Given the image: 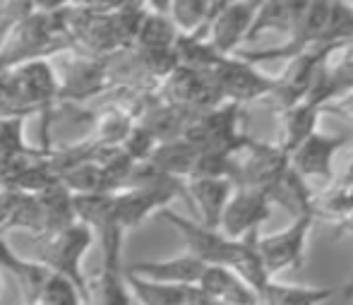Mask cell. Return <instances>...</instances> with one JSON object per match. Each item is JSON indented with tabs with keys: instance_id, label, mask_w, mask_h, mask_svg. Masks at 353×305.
I'll use <instances>...</instances> for the list:
<instances>
[{
	"instance_id": "cell-1",
	"label": "cell",
	"mask_w": 353,
	"mask_h": 305,
	"mask_svg": "<svg viewBox=\"0 0 353 305\" xmlns=\"http://www.w3.org/2000/svg\"><path fill=\"white\" fill-rule=\"evenodd\" d=\"M94 243V233L84 224H72L56 233L34 238V262L43 264L51 274L65 277L84 298V282L87 274L82 272V257L87 255L89 245Z\"/></svg>"
},
{
	"instance_id": "cell-2",
	"label": "cell",
	"mask_w": 353,
	"mask_h": 305,
	"mask_svg": "<svg viewBox=\"0 0 353 305\" xmlns=\"http://www.w3.org/2000/svg\"><path fill=\"white\" fill-rule=\"evenodd\" d=\"M176 197H185L183 181L157 171L149 181L135 185V188L118 190L113 195L111 224L118 231L128 233L130 228L140 226L144 219L152 217L154 212L166 209V204Z\"/></svg>"
},
{
	"instance_id": "cell-3",
	"label": "cell",
	"mask_w": 353,
	"mask_h": 305,
	"mask_svg": "<svg viewBox=\"0 0 353 305\" xmlns=\"http://www.w3.org/2000/svg\"><path fill=\"white\" fill-rule=\"evenodd\" d=\"M245 106L223 101L212 111L195 113L183 139L195 144L197 149L238 154L250 139V135L245 132Z\"/></svg>"
},
{
	"instance_id": "cell-4",
	"label": "cell",
	"mask_w": 353,
	"mask_h": 305,
	"mask_svg": "<svg viewBox=\"0 0 353 305\" xmlns=\"http://www.w3.org/2000/svg\"><path fill=\"white\" fill-rule=\"evenodd\" d=\"M58 61H61V70H56V106H87L111 92V72H108L111 56L79 58L72 53H63L58 56Z\"/></svg>"
},
{
	"instance_id": "cell-5",
	"label": "cell",
	"mask_w": 353,
	"mask_h": 305,
	"mask_svg": "<svg viewBox=\"0 0 353 305\" xmlns=\"http://www.w3.org/2000/svg\"><path fill=\"white\" fill-rule=\"evenodd\" d=\"M24 118L41 113L43 121L56 108L58 77L51 61H32L0 75Z\"/></svg>"
},
{
	"instance_id": "cell-6",
	"label": "cell",
	"mask_w": 353,
	"mask_h": 305,
	"mask_svg": "<svg viewBox=\"0 0 353 305\" xmlns=\"http://www.w3.org/2000/svg\"><path fill=\"white\" fill-rule=\"evenodd\" d=\"M205 72L210 75L219 97L238 106L270 99L276 89V75L262 72L260 68L236 56H219Z\"/></svg>"
},
{
	"instance_id": "cell-7",
	"label": "cell",
	"mask_w": 353,
	"mask_h": 305,
	"mask_svg": "<svg viewBox=\"0 0 353 305\" xmlns=\"http://www.w3.org/2000/svg\"><path fill=\"white\" fill-rule=\"evenodd\" d=\"M286 173L288 154L276 142H257L250 137L241 152L233 154V188L260 190L272 199Z\"/></svg>"
},
{
	"instance_id": "cell-8",
	"label": "cell",
	"mask_w": 353,
	"mask_h": 305,
	"mask_svg": "<svg viewBox=\"0 0 353 305\" xmlns=\"http://www.w3.org/2000/svg\"><path fill=\"white\" fill-rule=\"evenodd\" d=\"M344 144L346 135L325 132L317 128L288 154V166L312 190V195L325 193L334 183V157Z\"/></svg>"
},
{
	"instance_id": "cell-9",
	"label": "cell",
	"mask_w": 353,
	"mask_h": 305,
	"mask_svg": "<svg viewBox=\"0 0 353 305\" xmlns=\"http://www.w3.org/2000/svg\"><path fill=\"white\" fill-rule=\"evenodd\" d=\"M315 224V214L312 207L301 212L298 217H293L291 226H286L283 231L262 236L260 233V255L265 272L270 279H274L281 272H298L305 264V248H307V236L312 231Z\"/></svg>"
},
{
	"instance_id": "cell-10",
	"label": "cell",
	"mask_w": 353,
	"mask_h": 305,
	"mask_svg": "<svg viewBox=\"0 0 353 305\" xmlns=\"http://www.w3.org/2000/svg\"><path fill=\"white\" fill-rule=\"evenodd\" d=\"M157 99L171 106L185 108L190 113H205L223 104L216 87L212 84L210 75L202 70H192L185 65H178L171 75L157 89Z\"/></svg>"
},
{
	"instance_id": "cell-11",
	"label": "cell",
	"mask_w": 353,
	"mask_h": 305,
	"mask_svg": "<svg viewBox=\"0 0 353 305\" xmlns=\"http://www.w3.org/2000/svg\"><path fill=\"white\" fill-rule=\"evenodd\" d=\"M159 217L168 222L173 228H178L188 245V255L200 259L205 267H228L231 269L233 259L238 253V241H228L219 228H207L197 222L181 217L171 209H161Z\"/></svg>"
},
{
	"instance_id": "cell-12",
	"label": "cell",
	"mask_w": 353,
	"mask_h": 305,
	"mask_svg": "<svg viewBox=\"0 0 353 305\" xmlns=\"http://www.w3.org/2000/svg\"><path fill=\"white\" fill-rule=\"evenodd\" d=\"M334 48L336 46H317L288 58L281 75H276V89L270 97L274 101L276 111H283V108L293 106V104L303 101L307 97V92L315 84L317 72H320V68L332 56Z\"/></svg>"
},
{
	"instance_id": "cell-13",
	"label": "cell",
	"mask_w": 353,
	"mask_h": 305,
	"mask_svg": "<svg viewBox=\"0 0 353 305\" xmlns=\"http://www.w3.org/2000/svg\"><path fill=\"white\" fill-rule=\"evenodd\" d=\"M272 214V199L260 190L250 188H233L226 207H223L219 231L228 241H241L250 231H260L262 224Z\"/></svg>"
},
{
	"instance_id": "cell-14",
	"label": "cell",
	"mask_w": 353,
	"mask_h": 305,
	"mask_svg": "<svg viewBox=\"0 0 353 305\" xmlns=\"http://www.w3.org/2000/svg\"><path fill=\"white\" fill-rule=\"evenodd\" d=\"M257 8H260V3H255V0H248V3L223 0L219 5L216 14L210 22V32H207V41L219 56H233L236 51H241V43H245Z\"/></svg>"
},
{
	"instance_id": "cell-15",
	"label": "cell",
	"mask_w": 353,
	"mask_h": 305,
	"mask_svg": "<svg viewBox=\"0 0 353 305\" xmlns=\"http://www.w3.org/2000/svg\"><path fill=\"white\" fill-rule=\"evenodd\" d=\"M29 204H32V236H46V233H56L61 228H68L77 224L72 207V193L65 185L56 183L51 188L41 190L37 195H29Z\"/></svg>"
},
{
	"instance_id": "cell-16",
	"label": "cell",
	"mask_w": 353,
	"mask_h": 305,
	"mask_svg": "<svg viewBox=\"0 0 353 305\" xmlns=\"http://www.w3.org/2000/svg\"><path fill=\"white\" fill-rule=\"evenodd\" d=\"M82 305H132L121 257H101V267L84 282Z\"/></svg>"
},
{
	"instance_id": "cell-17",
	"label": "cell",
	"mask_w": 353,
	"mask_h": 305,
	"mask_svg": "<svg viewBox=\"0 0 353 305\" xmlns=\"http://www.w3.org/2000/svg\"><path fill=\"white\" fill-rule=\"evenodd\" d=\"M183 188H185V199L200 212L202 226L219 228L223 207L233 193V183L226 178H190L183 181Z\"/></svg>"
},
{
	"instance_id": "cell-18",
	"label": "cell",
	"mask_w": 353,
	"mask_h": 305,
	"mask_svg": "<svg viewBox=\"0 0 353 305\" xmlns=\"http://www.w3.org/2000/svg\"><path fill=\"white\" fill-rule=\"evenodd\" d=\"M132 277L147 279V282L157 284H173V286H195L200 282L205 264L195 259L192 255H183V257L163 259V262H135L125 269Z\"/></svg>"
},
{
	"instance_id": "cell-19",
	"label": "cell",
	"mask_w": 353,
	"mask_h": 305,
	"mask_svg": "<svg viewBox=\"0 0 353 305\" xmlns=\"http://www.w3.org/2000/svg\"><path fill=\"white\" fill-rule=\"evenodd\" d=\"M195 286L221 305H260V296L228 267H205Z\"/></svg>"
},
{
	"instance_id": "cell-20",
	"label": "cell",
	"mask_w": 353,
	"mask_h": 305,
	"mask_svg": "<svg viewBox=\"0 0 353 305\" xmlns=\"http://www.w3.org/2000/svg\"><path fill=\"white\" fill-rule=\"evenodd\" d=\"M0 272L10 274V277L19 284V291H22L24 305L39 301V296H41V288L46 286L48 277H51V272H48L43 264L34 262V259L17 257V255H14V250L10 248L3 238H0Z\"/></svg>"
},
{
	"instance_id": "cell-21",
	"label": "cell",
	"mask_w": 353,
	"mask_h": 305,
	"mask_svg": "<svg viewBox=\"0 0 353 305\" xmlns=\"http://www.w3.org/2000/svg\"><path fill=\"white\" fill-rule=\"evenodd\" d=\"M192 116H195V113L185 111V108L171 106V104H163L157 99V101L144 111V116L137 121V125H142V128L152 135L157 144H166V142L183 139L185 128L190 125Z\"/></svg>"
},
{
	"instance_id": "cell-22",
	"label": "cell",
	"mask_w": 353,
	"mask_h": 305,
	"mask_svg": "<svg viewBox=\"0 0 353 305\" xmlns=\"http://www.w3.org/2000/svg\"><path fill=\"white\" fill-rule=\"evenodd\" d=\"M147 14H144L140 32H137L135 46L142 51H173L178 39L176 24L168 17V3H144Z\"/></svg>"
},
{
	"instance_id": "cell-23",
	"label": "cell",
	"mask_w": 353,
	"mask_h": 305,
	"mask_svg": "<svg viewBox=\"0 0 353 305\" xmlns=\"http://www.w3.org/2000/svg\"><path fill=\"white\" fill-rule=\"evenodd\" d=\"M276 113H279V139H276V144H279L286 154H291L307 135L315 132L317 123H320V116H322L320 108L312 106L305 99Z\"/></svg>"
},
{
	"instance_id": "cell-24",
	"label": "cell",
	"mask_w": 353,
	"mask_h": 305,
	"mask_svg": "<svg viewBox=\"0 0 353 305\" xmlns=\"http://www.w3.org/2000/svg\"><path fill=\"white\" fill-rule=\"evenodd\" d=\"M339 296V286H298L272 279L260 293V305H325Z\"/></svg>"
},
{
	"instance_id": "cell-25",
	"label": "cell",
	"mask_w": 353,
	"mask_h": 305,
	"mask_svg": "<svg viewBox=\"0 0 353 305\" xmlns=\"http://www.w3.org/2000/svg\"><path fill=\"white\" fill-rule=\"evenodd\" d=\"M231 272L238 274L252 291L260 296L265 291V286L272 282L265 272V264H262V255H260V231H250L248 236H243L238 241V253L236 259L231 264Z\"/></svg>"
},
{
	"instance_id": "cell-26",
	"label": "cell",
	"mask_w": 353,
	"mask_h": 305,
	"mask_svg": "<svg viewBox=\"0 0 353 305\" xmlns=\"http://www.w3.org/2000/svg\"><path fill=\"white\" fill-rule=\"evenodd\" d=\"M296 10L298 3H288V0H267V3H260L250 32L245 37V43H252L267 32L286 34L288 39L293 32V22H296Z\"/></svg>"
},
{
	"instance_id": "cell-27",
	"label": "cell",
	"mask_w": 353,
	"mask_h": 305,
	"mask_svg": "<svg viewBox=\"0 0 353 305\" xmlns=\"http://www.w3.org/2000/svg\"><path fill=\"white\" fill-rule=\"evenodd\" d=\"M125 284L137 305H185V288L173 284H157L125 272Z\"/></svg>"
},
{
	"instance_id": "cell-28",
	"label": "cell",
	"mask_w": 353,
	"mask_h": 305,
	"mask_svg": "<svg viewBox=\"0 0 353 305\" xmlns=\"http://www.w3.org/2000/svg\"><path fill=\"white\" fill-rule=\"evenodd\" d=\"M37 303H41V305H82V298H79V291L72 282H68L65 277H58V274H51L46 286L41 288V296H39Z\"/></svg>"
},
{
	"instance_id": "cell-29",
	"label": "cell",
	"mask_w": 353,
	"mask_h": 305,
	"mask_svg": "<svg viewBox=\"0 0 353 305\" xmlns=\"http://www.w3.org/2000/svg\"><path fill=\"white\" fill-rule=\"evenodd\" d=\"M118 147H121L135 164H144L149 157H152L154 149H157V142H154V137L142 128V125L135 123L130 128V132L125 135V139H123Z\"/></svg>"
},
{
	"instance_id": "cell-30",
	"label": "cell",
	"mask_w": 353,
	"mask_h": 305,
	"mask_svg": "<svg viewBox=\"0 0 353 305\" xmlns=\"http://www.w3.org/2000/svg\"><path fill=\"white\" fill-rule=\"evenodd\" d=\"M34 12V0H14V3H3L0 5V34L8 32L12 24L22 22L27 14Z\"/></svg>"
},
{
	"instance_id": "cell-31",
	"label": "cell",
	"mask_w": 353,
	"mask_h": 305,
	"mask_svg": "<svg viewBox=\"0 0 353 305\" xmlns=\"http://www.w3.org/2000/svg\"><path fill=\"white\" fill-rule=\"evenodd\" d=\"M322 113H336V116H344L346 121L353 123V94H346V97L336 99V101L327 104Z\"/></svg>"
},
{
	"instance_id": "cell-32",
	"label": "cell",
	"mask_w": 353,
	"mask_h": 305,
	"mask_svg": "<svg viewBox=\"0 0 353 305\" xmlns=\"http://www.w3.org/2000/svg\"><path fill=\"white\" fill-rule=\"evenodd\" d=\"M332 188H334V190H349V188H353V152H351L349 161H346V166L341 168V173H336V176H334V183H332Z\"/></svg>"
},
{
	"instance_id": "cell-33",
	"label": "cell",
	"mask_w": 353,
	"mask_h": 305,
	"mask_svg": "<svg viewBox=\"0 0 353 305\" xmlns=\"http://www.w3.org/2000/svg\"><path fill=\"white\" fill-rule=\"evenodd\" d=\"M339 296L344 298V301H353V282H346V286L339 288Z\"/></svg>"
},
{
	"instance_id": "cell-34",
	"label": "cell",
	"mask_w": 353,
	"mask_h": 305,
	"mask_svg": "<svg viewBox=\"0 0 353 305\" xmlns=\"http://www.w3.org/2000/svg\"><path fill=\"white\" fill-rule=\"evenodd\" d=\"M3 190H5V188H3V183H0V193H3Z\"/></svg>"
},
{
	"instance_id": "cell-35",
	"label": "cell",
	"mask_w": 353,
	"mask_h": 305,
	"mask_svg": "<svg viewBox=\"0 0 353 305\" xmlns=\"http://www.w3.org/2000/svg\"><path fill=\"white\" fill-rule=\"evenodd\" d=\"M29 305H41V303H29Z\"/></svg>"
},
{
	"instance_id": "cell-36",
	"label": "cell",
	"mask_w": 353,
	"mask_h": 305,
	"mask_svg": "<svg viewBox=\"0 0 353 305\" xmlns=\"http://www.w3.org/2000/svg\"><path fill=\"white\" fill-rule=\"evenodd\" d=\"M132 305H137V303H135V301H132Z\"/></svg>"
}]
</instances>
